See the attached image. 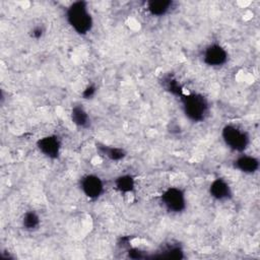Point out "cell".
<instances>
[{
  "mask_svg": "<svg viewBox=\"0 0 260 260\" xmlns=\"http://www.w3.org/2000/svg\"><path fill=\"white\" fill-rule=\"evenodd\" d=\"M66 19L70 26L79 35L88 34L93 24L88 5L84 1L71 3L66 9Z\"/></svg>",
  "mask_w": 260,
  "mask_h": 260,
  "instance_id": "obj_1",
  "label": "cell"
},
{
  "mask_svg": "<svg viewBox=\"0 0 260 260\" xmlns=\"http://www.w3.org/2000/svg\"><path fill=\"white\" fill-rule=\"evenodd\" d=\"M183 108L186 116L195 122L204 120L208 113L207 101L197 93L186 95L183 99Z\"/></svg>",
  "mask_w": 260,
  "mask_h": 260,
  "instance_id": "obj_2",
  "label": "cell"
},
{
  "mask_svg": "<svg viewBox=\"0 0 260 260\" xmlns=\"http://www.w3.org/2000/svg\"><path fill=\"white\" fill-rule=\"evenodd\" d=\"M164 207L170 212H181L186 207V197L184 192L176 187H170L165 190L160 196Z\"/></svg>",
  "mask_w": 260,
  "mask_h": 260,
  "instance_id": "obj_4",
  "label": "cell"
},
{
  "mask_svg": "<svg viewBox=\"0 0 260 260\" xmlns=\"http://www.w3.org/2000/svg\"><path fill=\"white\" fill-rule=\"evenodd\" d=\"M173 7V2L168 0H152L146 3V9L151 15L162 16Z\"/></svg>",
  "mask_w": 260,
  "mask_h": 260,
  "instance_id": "obj_10",
  "label": "cell"
},
{
  "mask_svg": "<svg viewBox=\"0 0 260 260\" xmlns=\"http://www.w3.org/2000/svg\"><path fill=\"white\" fill-rule=\"evenodd\" d=\"M22 224L26 230H35L40 224V217L35 211H27L22 218Z\"/></svg>",
  "mask_w": 260,
  "mask_h": 260,
  "instance_id": "obj_13",
  "label": "cell"
},
{
  "mask_svg": "<svg viewBox=\"0 0 260 260\" xmlns=\"http://www.w3.org/2000/svg\"><path fill=\"white\" fill-rule=\"evenodd\" d=\"M80 189L87 198L96 199L104 191V183L95 175H86L80 180Z\"/></svg>",
  "mask_w": 260,
  "mask_h": 260,
  "instance_id": "obj_6",
  "label": "cell"
},
{
  "mask_svg": "<svg viewBox=\"0 0 260 260\" xmlns=\"http://www.w3.org/2000/svg\"><path fill=\"white\" fill-rule=\"evenodd\" d=\"M105 153L111 159H120V158H122L125 155L122 149L114 148V147L105 148Z\"/></svg>",
  "mask_w": 260,
  "mask_h": 260,
  "instance_id": "obj_14",
  "label": "cell"
},
{
  "mask_svg": "<svg viewBox=\"0 0 260 260\" xmlns=\"http://www.w3.org/2000/svg\"><path fill=\"white\" fill-rule=\"evenodd\" d=\"M203 62L211 67H219L228 60V52L218 44H212L203 51Z\"/></svg>",
  "mask_w": 260,
  "mask_h": 260,
  "instance_id": "obj_5",
  "label": "cell"
},
{
  "mask_svg": "<svg viewBox=\"0 0 260 260\" xmlns=\"http://www.w3.org/2000/svg\"><path fill=\"white\" fill-rule=\"evenodd\" d=\"M134 186H135L134 179L130 175L120 176L115 181V188L120 192H124V193L131 192L134 189Z\"/></svg>",
  "mask_w": 260,
  "mask_h": 260,
  "instance_id": "obj_12",
  "label": "cell"
},
{
  "mask_svg": "<svg viewBox=\"0 0 260 260\" xmlns=\"http://www.w3.org/2000/svg\"><path fill=\"white\" fill-rule=\"evenodd\" d=\"M71 119L72 122L81 128H85L89 125V116L88 113L85 111V109L80 106H74L71 111Z\"/></svg>",
  "mask_w": 260,
  "mask_h": 260,
  "instance_id": "obj_11",
  "label": "cell"
},
{
  "mask_svg": "<svg viewBox=\"0 0 260 260\" xmlns=\"http://www.w3.org/2000/svg\"><path fill=\"white\" fill-rule=\"evenodd\" d=\"M38 148L47 157L56 158L60 153L61 143L56 136H46L38 141Z\"/></svg>",
  "mask_w": 260,
  "mask_h": 260,
  "instance_id": "obj_7",
  "label": "cell"
},
{
  "mask_svg": "<svg viewBox=\"0 0 260 260\" xmlns=\"http://www.w3.org/2000/svg\"><path fill=\"white\" fill-rule=\"evenodd\" d=\"M209 193L215 200H228L232 196V189L229 183L223 179H215L209 186Z\"/></svg>",
  "mask_w": 260,
  "mask_h": 260,
  "instance_id": "obj_8",
  "label": "cell"
},
{
  "mask_svg": "<svg viewBox=\"0 0 260 260\" xmlns=\"http://www.w3.org/2000/svg\"><path fill=\"white\" fill-rule=\"evenodd\" d=\"M221 136L226 146L235 151H244L250 142L247 132L233 124L223 127Z\"/></svg>",
  "mask_w": 260,
  "mask_h": 260,
  "instance_id": "obj_3",
  "label": "cell"
},
{
  "mask_svg": "<svg viewBox=\"0 0 260 260\" xmlns=\"http://www.w3.org/2000/svg\"><path fill=\"white\" fill-rule=\"evenodd\" d=\"M234 166L240 172H243L246 174H252L258 170L259 162L256 157L247 155V154H243V155L237 157V159L234 162Z\"/></svg>",
  "mask_w": 260,
  "mask_h": 260,
  "instance_id": "obj_9",
  "label": "cell"
}]
</instances>
